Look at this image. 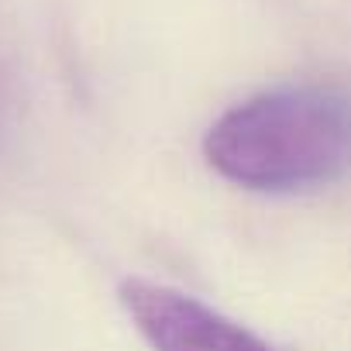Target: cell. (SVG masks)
<instances>
[{"label": "cell", "mask_w": 351, "mask_h": 351, "mask_svg": "<svg viewBox=\"0 0 351 351\" xmlns=\"http://www.w3.org/2000/svg\"><path fill=\"white\" fill-rule=\"evenodd\" d=\"M204 155L224 180L258 193L334 183L351 169V100L330 86L258 93L214 121Z\"/></svg>", "instance_id": "cell-1"}, {"label": "cell", "mask_w": 351, "mask_h": 351, "mask_svg": "<svg viewBox=\"0 0 351 351\" xmlns=\"http://www.w3.org/2000/svg\"><path fill=\"white\" fill-rule=\"evenodd\" d=\"M121 303L155 351H269L252 330L180 289L128 279Z\"/></svg>", "instance_id": "cell-2"}]
</instances>
